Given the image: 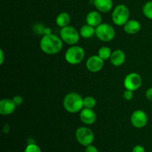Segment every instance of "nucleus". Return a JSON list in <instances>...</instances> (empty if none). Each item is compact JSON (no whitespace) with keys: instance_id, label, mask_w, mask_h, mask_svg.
<instances>
[{"instance_id":"1","label":"nucleus","mask_w":152,"mask_h":152,"mask_svg":"<svg viewBox=\"0 0 152 152\" xmlns=\"http://www.w3.org/2000/svg\"><path fill=\"white\" fill-rule=\"evenodd\" d=\"M40 48L45 53L48 55L57 54L62 50L63 41L60 37L54 34L43 35L40 40Z\"/></svg>"},{"instance_id":"2","label":"nucleus","mask_w":152,"mask_h":152,"mask_svg":"<svg viewBox=\"0 0 152 152\" xmlns=\"http://www.w3.org/2000/svg\"><path fill=\"white\" fill-rule=\"evenodd\" d=\"M63 107L71 114L80 112L83 107V98L77 92H71L65 95L63 99Z\"/></svg>"},{"instance_id":"3","label":"nucleus","mask_w":152,"mask_h":152,"mask_svg":"<svg viewBox=\"0 0 152 152\" xmlns=\"http://www.w3.org/2000/svg\"><path fill=\"white\" fill-rule=\"evenodd\" d=\"M130 11L125 4H120L116 6L112 12V21L116 25L124 26L125 24L129 20Z\"/></svg>"},{"instance_id":"4","label":"nucleus","mask_w":152,"mask_h":152,"mask_svg":"<svg viewBox=\"0 0 152 152\" xmlns=\"http://www.w3.org/2000/svg\"><path fill=\"white\" fill-rule=\"evenodd\" d=\"M85 50L80 46L71 45L66 50L65 59L71 65H78L81 63L85 58Z\"/></svg>"},{"instance_id":"5","label":"nucleus","mask_w":152,"mask_h":152,"mask_svg":"<svg viewBox=\"0 0 152 152\" xmlns=\"http://www.w3.org/2000/svg\"><path fill=\"white\" fill-rule=\"evenodd\" d=\"M59 36L63 42L70 45H75L80 40V31H77L74 27L68 26L61 28Z\"/></svg>"},{"instance_id":"6","label":"nucleus","mask_w":152,"mask_h":152,"mask_svg":"<svg viewBox=\"0 0 152 152\" xmlns=\"http://www.w3.org/2000/svg\"><path fill=\"white\" fill-rule=\"evenodd\" d=\"M76 140L77 142L83 146L91 145L94 140V134L92 130L86 126L78 128L75 132Z\"/></svg>"},{"instance_id":"7","label":"nucleus","mask_w":152,"mask_h":152,"mask_svg":"<svg viewBox=\"0 0 152 152\" xmlns=\"http://www.w3.org/2000/svg\"><path fill=\"white\" fill-rule=\"evenodd\" d=\"M115 30L109 24L101 23L96 28L95 35L99 40L105 42L112 41L115 37Z\"/></svg>"},{"instance_id":"8","label":"nucleus","mask_w":152,"mask_h":152,"mask_svg":"<svg viewBox=\"0 0 152 152\" xmlns=\"http://www.w3.org/2000/svg\"><path fill=\"white\" fill-rule=\"evenodd\" d=\"M142 77L137 73H130L127 74L124 79V86L126 89L131 90L132 91L138 90L142 86Z\"/></svg>"},{"instance_id":"9","label":"nucleus","mask_w":152,"mask_h":152,"mask_svg":"<svg viewBox=\"0 0 152 152\" xmlns=\"http://www.w3.org/2000/svg\"><path fill=\"white\" fill-rule=\"evenodd\" d=\"M131 123L137 129H142L148 123V116L142 110H136L131 116Z\"/></svg>"},{"instance_id":"10","label":"nucleus","mask_w":152,"mask_h":152,"mask_svg":"<svg viewBox=\"0 0 152 152\" xmlns=\"http://www.w3.org/2000/svg\"><path fill=\"white\" fill-rule=\"evenodd\" d=\"M86 68L90 72L97 73L102 69L104 65V60L98 55L90 56L86 61Z\"/></svg>"},{"instance_id":"11","label":"nucleus","mask_w":152,"mask_h":152,"mask_svg":"<svg viewBox=\"0 0 152 152\" xmlns=\"http://www.w3.org/2000/svg\"><path fill=\"white\" fill-rule=\"evenodd\" d=\"M80 120L86 125L94 124L96 120V114L93 109L83 108L80 112Z\"/></svg>"},{"instance_id":"12","label":"nucleus","mask_w":152,"mask_h":152,"mask_svg":"<svg viewBox=\"0 0 152 152\" xmlns=\"http://www.w3.org/2000/svg\"><path fill=\"white\" fill-rule=\"evenodd\" d=\"M14 102L11 99H2L0 101V114L3 116L12 114L16 108Z\"/></svg>"},{"instance_id":"13","label":"nucleus","mask_w":152,"mask_h":152,"mask_svg":"<svg viewBox=\"0 0 152 152\" xmlns=\"http://www.w3.org/2000/svg\"><path fill=\"white\" fill-rule=\"evenodd\" d=\"M110 61L114 66H121L126 62V53L120 49L114 50L112 52L111 58H110Z\"/></svg>"},{"instance_id":"14","label":"nucleus","mask_w":152,"mask_h":152,"mask_svg":"<svg viewBox=\"0 0 152 152\" xmlns=\"http://www.w3.org/2000/svg\"><path fill=\"white\" fill-rule=\"evenodd\" d=\"M102 18L100 14V12L97 10H93L89 12L86 16V22L88 25L96 28L102 23Z\"/></svg>"},{"instance_id":"15","label":"nucleus","mask_w":152,"mask_h":152,"mask_svg":"<svg viewBox=\"0 0 152 152\" xmlns=\"http://www.w3.org/2000/svg\"><path fill=\"white\" fill-rule=\"evenodd\" d=\"M94 4L100 13H107L113 8V0H94Z\"/></svg>"},{"instance_id":"16","label":"nucleus","mask_w":152,"mask_h":152,"mask_svg":"<svg viewBox=\"0 0 152 152\" xmlns=\"http://www.w3.org/2000/svg\"><path fill=\"white\" fill-rule=\"evenodd\" d=\"M123 29L128 34H136L140 31L141 25L137 20L129 19L123 26Z\"/></svg>"},{"instance_id":"17","label":"nucleus","mask_w":152,"mask_h":152,"mask_svg":"<svg viewBox=\"0 0 152 152\" xmlns=\"http://www.w3.org/2000/svg\"><path fill=\"white\" fill-rule=\"evenodd\" d=\"M71 22V16L66 12H62L56 18V23L58 27L62 28L68 26Z\"/></svg>"},{"instance_id":"18","label":"nucleus","mask_w":152,"mask_h":152,"mask_svg":"<svg viewBox=\"0 0 152 152\" xmlns=\"http://www.w3.org/2000/svg\"><path fill=\"white\" fill-rule=\"evenodd\" d=\"M95 32H96V28L91 26L88 24L82 26L80 30V37L85 39H90L93 37L95 35Z\"/></svg>"},{"instance_id":"19","label":"nucleus","mask_w":152,"mask_h":152,"mask_svg":"<svg viewBox=\"0 0 152 152\" xmlns=\"http://www.w3.org/2000/svg\"><path fill=\"white\" fill-rule=\"evenodd\" d=\"M112 50H111V48L108 47H102L98 50V56L101 58L102 59H103L104 61L108 60L110 59L111 58V54H112Z\"/></svg>"},{"instance_id":"20","label":"nucleus","mask_w":152,"mask_h":152,"mask_svg":"<svg viewBox=\"0 0 152 152\" xmlns=\"http://www.w3.org/2000/svg\"><path fill=\"white\" fill-rule=\"evenodd\" d=\"M96 105V100L94 97L91 96H88L83 98V107L86 108L93 109Z\"/></svg>"},{"instance_id":"21","label":"nucleus","mask_w":152,"mask_h":152,"mask_svg":"<svg viewBox=\"0 0 152 152\" xmlns=\"http://www.w3.org/2000/svg\"><path fill=\"white\" fill-rule=\"evenodd\" d=\"M142 13L144 16L148 19H152V1H148L142 7Z\"/></svg>"},{"instance_id":"22","label":"nucleus","mask_w":152,"mask_h":152,"mask_svg":"<svg viewBox=\"0 0 152 152\" xmlns=\"http://www.w3.org/2000/svg\"><path fill=\"white\" fill-rule=\"evenodd\" d=\"M24 152H42L39 147L34 143L28 144Z\"/></svg>"},{"instance_id":"23","label":"nucleus","mask_w":152,"mask_h":152,"mask_svg":"<svg viewBox=\"0 0 152 152\" xmlns=\"http://www.w3.org/2000/svg\"><path fill=\"white\" fill-rule=\"evenodd\" d=\"M123 98H124L126 100L130 101L132 100L134 98V91L131 90H128V89H126L124 92H123Z\"/></svg>"},{"instance_id":"24","label":"nucleus","mask_w":152,"mask_h":152,"mask_svg":"<svg viewBox=\"0 0 152 152\" xmlns=\"http://www.w3.org/2000/svg\"><path fill=\"white\" fill-rule=\"evenodd\" d=\"M12 99H13V101L14 102L15 105H16V106H20L24 102L23 97H22V96H20V95H16V96H15Z\"/></svg>"},{"instance_id":"25","label":"nucleus","mask_w":152,"mask_h":152,"mask_svg":"<svg viewBox=\"0 0 152 152\" xmlns=\"http://www.w3.org/2000/svg\"><path fill=\"white\" fill-rule=\"evenodd\" d=\"M132 152H145V150L144 147L142 146V145H137L133 148Z\"/></svg>"},{"instance_id":"26","label":"nucleus","mask_w":152,"mask_h":152,"mask_svg":"<svg viewBox=\"0 0 152 152\" xmlns=\"http://www.w3.org/2000/svg\"><path fill=\"white\" fill-rule=\"evenodd\" d=\"M145 97L148 100L152 102V87L147 89V91H145Z\"/></svg>"},{"instance_id":"27","label":"nucleus","mask_w":152,"mask_h":152,"mask_svg":"<svg viewBox=\"0 0 152 152\" xmlns=\"http://www.w3.org/2000/svg\"><path fill=\"white\" fill-rule=\"evenodd\" d=\"M86 152H99L97 148L93 145H89L86 146Z\"/></svg>"},{"instance_id":"28","label":"nucleus","mask_w":152,"mask_h":152,"mask_svg":"<svg viewBox=\"0 0 152 152\" xmlns=\"http://www.w3.org/2000/svg\"><path fill=\"white\" fill-rule=\"evenodd\" d=\"M51 30L50 28H45L44 32H43V35H48V34H51Z\"/></svg>"},{"instance_id":"29","label":"nucleus","mask_w":152,"mask_h":152,"mask_svg":"<svg viewBox=\"0 0 152 152\" xmlns=\"http://www.w3.org/2000/svg\"><path fill=\"white\" fill-rule=\"evenodd\" d=\"M0 54H1V58H0V63H1V65H2L3 62H4V52H3L2 50H0Z\"/></svg>"},{"instance_id":"30","label":"nucleus","mask_w":152,"mask_h":152,"mask_svg":"<svg viewBox=\"0 0 152 152\" xmlns=\"http://www.w3.org/2000/svg\"><path fill=\"white\" fill-rule=\"evenodd\" d=\"M3 131H4V132L5 134L8 133L9 131H10V128H9L8 124H5V125H4V128H3Z\"/></svg>"}]
</instances>
